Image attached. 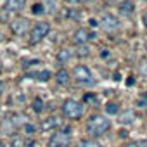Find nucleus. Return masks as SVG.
Returning a JSON list of instances; mask_svg holds the SVG:
<instances>
[{"label": "nucleus", "instance_id": "nucleus-1", "mask_svg": "<svg viewBox=\"0 0 147 147\" xmlns=\"http://www.w3.org/2000/svg\"><path fill=\"white\" fill-rule=\"evenodd\" d=\"M111 128V119H107L102 114H94L90 116V119L87 121V131L92 137H100L104 135L107 130Z\"/></svg>", "mask_w": 147, "mask_h": 147}, {"label": "nucleus", "instance_id": "nucleus-2", "mask_svg": "<svg viewBox=\"0 0 147 147\" xmlns=\"http://www.w3.org/2000/svg\"><path fill=\"white\" fill-rule=\"evenodd\" d=\"M49 31H50V24H49L47 21L35 23L33 28H31V31H30V36H28L30 45H36V43H40V42L49 35Z\"/></svg>", "mask_w": 147, "mask_h": 147}, {"label": "nucleus", "instance_id": "nucleus-3", "mask_svg": "<svg viewBox=\"0 0 147 147\" xmlns=\"http://www.w3.org/2000/svg\"><path fill=\"white\" fill-rule=\"evenodd\" d=\"M62 114L67 119H78L83 114V106L75 99H66L62 102Z\"/></svg>", "mask_w": 147, "mask_h": 147}, {"label": "nucleus", "instance_id": "nucleus-4", "mask_svg": "<svg viewBox=\"0 0 147 147\" xmlns=\"http://www.w3.org/2000/svg\"><path fill=\"white\" fill-rule=\"evenodd\" d=\"M69 144H71V130L69 128H66L62 131H55L47 142L49 147H69Z\"/></svg>", "mask_w": 147, "mask_h": 147}, {"label": "nucleus", "instance_id": "nucleus-5", "mask_svg": "<svg viewBox=\"0 0 147 147\" xmlns=\"http://www.w3.org/2000/svg\"><path fill=\"white\" fill-rule=\"evenodd\" d=\"M73 78H75L78 83H83V85H92L94 83V80H92V71L85 64H78L75 69H73Z\"/></svg>", "mask_w": 147, "mask_h": 147}, {"label": "nucleus", "instance_id": "nucleus-6", "mask_svg": "<svg viewBox=\"0 0 147 147\" xmlns=\"http://www.w3.org/2000/svg\"><path fill=\"white\" fill-rule=\"evenodd\" d=\"M100 26H102V30H104L106 33H116V31L119 30V21H118V18L113 16V14H106V16L100 19Z\"/></svg>", "mask_w": 147, "mask_h": 147}, {"label": "nucleus", "instance_id": "nucleus-7", "mask_svg": "<svg viewBox=\"0 0 147 147\" xmlns=\"http://www.w3.org/2000/svg\"><path fill=\"white\" fill-rule=\"evenodd\" d=\"M59 125H61V119H59L57 116H49V118H45V119L42 121L40 128H42V131H52V130H55Z\"/></svg>", "mask_w": 147, "mask_h": 147}, {"label": "nucleus", "instance_id": "nucleus-8", "mask_svg": "<svg viewBox=\"0 0 147 147\" xmlns=\"http://www.w3.org/2000/svg\"><path fill=\"white\" fill-rule=\"evenodd\" d=\"M88 40H90V33L85 28H78L75 31V35H73V42H75L76 45H85Z\"/></svg>", "mask_w": 147, "mask_h": 147}, {"label": "nucleus", "instance_id": "nucleus-9", "mask_svg": "<svg viewBox=\"0 0 147 147\" xmlns=\"http://www.w3.org/2000/svg\"><path fill=\"white\" fill-rule=\"evenodd\" d=\"M24 5H26V0H7L4 4V9L7 12H19L24 9Z\"/></svg>", "mask_w": 147, "mask_h": 147}, {"label": "nucleus", "instance_id": "nucleus-10", "mask_svg": "<svg viewBox=\"0 0 147 147\" xmlns=\"http://www.w3.org/2000/svg\"><path fill=\"white\" fill-rule=\"evenodd\" d=\"M71 57H73V50H71V49H67V47L61 49V50L57 52V55H55L57 62H61V64H64V62H69V59H71Z\"/></svg>", "mask_w": 147, "mask_h": 147}, {"label": "nucleus", "instance_id": "nucleus-11", "mask_svg": "<svg viewBox=\"0 0 147 147\" xmlns=\"http://www.w3.org/2000/svg\"><path fill=\"white\" fill-rule=\"evenodd\" d=\"M26 28H28V21H26V19H16V21L12 23V31L18 33V35L24 33Z\"/></svg>", "mask_w": 147, "mask_h": 147}, {"label": "nucleus", "instance_id": "nucleus-12", "mask_svg": "<svg viewBox=\"0 0 147 147\" xmlns=\"http://www.w3.org/2000/svg\"><path fill=\"white\" fill-rule=\"evenodd\" d=\"M133 9H135V4L131 2V0H123V2L119 4V12H121V14L130 16V14L133 12Z\"/></svg>", "mask_w": 147, "mask_h": 147}, {"label": "nucleus", "instance_id": "nucleus-13", "mask_svg": "<svg viewBox=\"0 0 147 147\" xmlns=\"http://www.w3.org/2000/svg\"><path fill=\"white\" fill-rule=\"evenodd\" d=\"M55 82H57L59 85H67V83H69V73H67L66 69H59V71L55 73Z\"/></svg>", "mask_w": 147, "mask_h": 147}, {"label": "nucleus", "instance_id": "nucleus-14", "mask_svg": "<svg viewBox=\"0 0 147 147\" xmlns=\"http://www.w3.org/2000/svg\"><path fill=\"white\" fill-rule=\"evenodd\" d=\"M133 119H135V113L130 111V109H126V111L119 116V121H121L123 125H130V123H133Z\"/></svg>", "mask_w": 147, "mask_h": 147}, {"label": "nucleus", "instance_id": "nucleus-15", "mask_svg": "<svg viewBox=\"0 0 147 147\" xmlns=\"http://www.w3.org/2000/svg\"><path fill=\"white\" fill-rule=\"evenodd\" d=\"M76 147H102V145H100L97 140H94V138H83V140L78 142Z\"/></svg>", "mask_w": 147, "mask_h": 147}, {"label": "nucleus", "instance_id": "nucleus-16", "mask_svg": "<svg viewBox=\"0 0 147 147\" xmlns=\"http://www.w3.org/2000/svg\"><path fill=\"white\" fill-rule=\"evenodd\" d=\"M31 76H35L38 82H49L50 76H52V73L47 71V69H43V71H38V73H35V75H31Z\"/></svg>", "mask_w": 147, "mask_h": 147}, {"label": "nucleus", "instance_id": "nucleus-17", "mask_svg": "<svg viewBox=\"0 0 147 147\" xmlns=\"http://www.w3.org/2000/svg\"><path fill=\"white\" fill-rule=\"evenodd\" d=\"M31 107H33V111H35V113H42V111H43V100H42L40 97L33 99V102H31Z\"/></svg>", "mask_w": 147, "mask_h": 147}, {"label": "nucleus", "instance_id": "nucleus-18", "mask_svg": "<svg viewBox=\"0 0 147 147\" xmlns=\"http://www.w3.org/2000/svg\"><path fill=\"white\" fill-rule=\"evenodd\" d=\"M135 104H137L138 107H142V109L147 107V92H142V94L137 97V102H135Z\"/></svg>", "mask_w": 147, "mask_h": 147}, {"label": "nucleus", "instance_id": "nucleus-19", "mask_svg": "<svg viewBox=\"0 0 147 147\" xmlns=\"http://www.w3.org/2000/svg\"><path fill=\"white\" fill-rule=\"evenodd\" d=\"M118 111H119V107H118L116 102H107V106H106V113L107 114H116Z\"/></svg>", "mask_w": 147, "mask_h": 147}, {"label": "nucleus", "instance_id": "nucleus-20", "mask_svg": "<svg viewBox=\"0 0 147 147\" xmlns=\"http://www.w3.org/2000/svg\"><path fill=\"white\" fill-rule=\"evenodd\" d=\"M31 12H33L35 16H38V14H43V12H45V7H43V4H33V7H31Z\"/></svg>", "mask_w": 147, "mask_h": 147}, {"label": "nucleus", "instance_id": "nucleus-21", "mask_svg": "<svg viewBox=\"0 0 147 147\" xmlns=\"http://www.w3.org/2000/svg\"><path fill=\"white\" fill-rule=\"evenodd\" d=\"M76 54H78L80 57H82V55H85V57H87L90 52H88V47H85V45H80V49H78V52H76Z\"/></svg>", "mask_w": 147, "mask_h": 147}, {"label": "nucleus", "instance_id": "nucleus-22", "mask_svg": "<svg viewBox=\"0 0 147 147\" xmlns=\"http://www.w3.org/2000/svg\"><path fill=\"white\" fill-rule=\"evenodd\" d=\"M140 73L147 76V61H142V64H140Z\"/></svg>", "mask_w": 147, "mask_h": 147}, {"label": "nucleus", "instance_id": "nucleus-23", "mask_svg": "<svg viewBox=\"0 0 147 147\" xmlns=\"http://www.w3.org/2000/svg\"><path fill=\"white\" fill-rule=\"evenodd\" d=\"M137 147H147V140H145V138L138 140V142H137Z\"/></svg>", "mask_w": 147, "mask_h": 147}, {"label": "nucleus", "instance_id": "nucleus-24", "mask_svg": "<svg viewBox=\"0 0 147 147\" xmlns=\"http://www.w3.org/2000/svg\"><path fill=\"white\" fill-rule=\"evenodd\" d=\"M92 99H97V97H95V95H92V94H87V95L83 97V100H85V102H87V100H92Z\"/></svg>", "mask_w": 147, "mask_h": 147}, {"label": "nucleus", "instance_id": "nucleus-25", "mask_svg": "<svg viewBox=\"0 0 147 147\" xmlns=\"http://www.w3.org/2000/svg\"><path fill=\"white\" fill-rule=\"evenodd\" d=\"M24 130H26V131H30V133H31V131H33V130H35V128H33V125H26V126H24Z\"/></svg>", "mask_w": 147, "mask_h": 147}, {"label": "nucleus", "instance_id": "nucleus-26", "mask_svg": "<svg viewBox=\"0 0 147 147\" xmlns=\"http://www.w3.org/2000/svg\"><path fill=\"white\" fill-rule=\"evenodd\" d=\"M97 24H100V23H97V21H95V19H90V26H94V28H95V26H97Z\"/></svg>", "mask_w": 147, "mask_h": 147}, {"label": "nucleus", "instance_id": "nucleus-27", "mask_svg": "<svg viewBox=\"0 0 147 147\" xmlns=\"http://www.w3.org/2000/svg\"><path fill=\"white\" fill-rule=\"evenodd\" d=\"M100 55H102V57H109V52H107V50H106V49H104V50H102V52H100Z\"/></svg>", "mask_w": 147, "mask_h": 147}, {"label": "nucleus", "instance_id": "nucleus-28", "mask_svg": "<svg viewBox=\"0 0 147 147\" xmlns=\"http://www.w3.org/2000/svg\"><path fill=\"white\" fill-rule=\"evenodd\" d=\"M126 135H128V131H126V130H121V131H119V137H126Z\"/></svg>", "mask_w": 147, "mask_h": 147}, {"label": "nucleus", "instance_id": "nucleus-29", "mask_svg": "<svg viewBox=\"0 0 147 147\" xmlns=\"http://www.w3.org/2000/svg\"><path fill=\"white\" fill-rule=\"evenodd\" d=\"M135 83V80H133V76H130V80H128V85H133Z\"/></svg>", "mask_w": 147, "mask_h": 147}, {"label": "nucleus", "instance_id": "nucleus-30", "mask_svg": "<svg viewBox=\"0 0 147 147\" xmlns=\"http://www.w3.org/2000/svg\"><path fill=\"white\" fill-rule=\"evenodd\" d=\"M2 92H4V83L0 82V94H2Z\"/></svg>", "mask_w": 147, "mask_h": 147}, {"label": "nucleus", "instance_id": "nucleus-31", "mask_svg": "<svg viewBox=\"0 0 147 147\" xmlns=\"http://www.w3.org/2000/svg\"><path fill=\"white\" fill-rule=\"evenodd\" d=\"M2 67H4V66H2V61H0V73H2Z\"/></svg>", "mask_w": 147, "mask_h": 147}, {"label": "nucleus", "instance_id": "nucleus-32", "mask_svg": "<svg viewBox=\"0 0 147 147\" xmlns=\"http://www.w3.org/2000/svg\"><path fill=\"white\" fill-rule=\"evenodd\" d=\"M145 50H147V42H145Z\"/></svg>", "mask_w": 147, "mask_h": 147}, {"label": "nucleus", "instance_id": "nucleus-33", "mask_svg": "<svg viewBox=\"0 0 147 147\" xmlns=\"http://www.w3.org/2000/svg\"><path fill=\"white\" fill-rule=\"evenodd\" d=\"M145 2H147V0H145Z\"/></svg>", "mask_w": 147, "mask_h": 147}, {"label": "nucleus", "instance_id": "nucleus-34", "mask_svg": "<svg viewBox=\"0 0 147 147\" xmlns=\"http://www.w3.org/2000/svg\"><path fill=\"white\" fill-rule=\"evenodd\" d=\"M0 36H2V35H0Z\"/></svg>", "mask_w": 147, "mask_h": 147}]
</instances>
